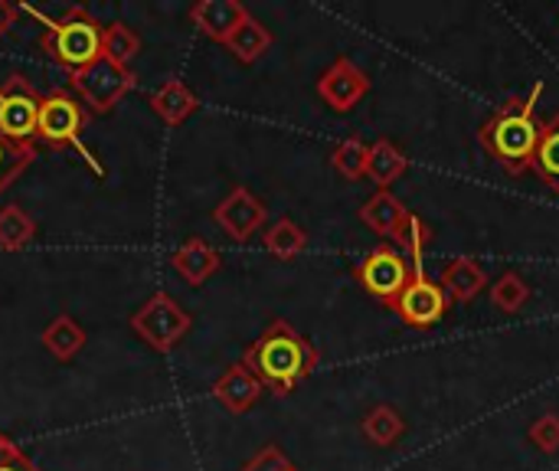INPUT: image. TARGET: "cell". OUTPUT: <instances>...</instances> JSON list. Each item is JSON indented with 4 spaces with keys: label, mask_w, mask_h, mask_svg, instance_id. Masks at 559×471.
<instances>
[{
    "label": "cell",
    "mask_w": 559,
    "mask_h": 471,
    "mask_svg": "<svg viewBox=\"0 0 559 471\" xmlns=\"http://www.w3.org/2000/svg\"><path fill=\"white\" fill-rule=\"evenodd\" d=\"M249 374L262 384V390L275 397H288L298 384H305L321 364L318 348L295 331L285 318H275L242 354Z\"/></svg>",
    "instance_id": "1"
},
{
    "label": "cell",
    "mask_w": 559,
    "mask_h": 471,
    "mask_svg": "<svg viewBox=\"0 0 559 471\" xmlns=\"http://www.w3.org/2000/svg\"><path fill=\"white\" fill-rule=\"evenodd\" d=\"M540 92H544V85L537 82L527 98L511 95L504 105H498V111L478 131L481 148L511 177L527 174L531 164H534V151H537V141H540V121H537V98H540Z\"/></svg>",
    "instance_id": "2"
},
{
    "label": "cell",
    "mask_w": 559,
    "mask_h": 471,
    "mask_svg": "<svg viewBox=\"0 0 559 471\" xmlns=\"http://www.w3.org/2000/svg\"><path fill=\"white\" fill-rule=\"evenodd\" d=\"M23 13H29V16H36L46 30L39 33V49L52 59V62H59L62 69H69V75L72 72H79V69H85V66H92L95 59H102V23L85 10V7H69L62 16H46V13H39L36 7H20Z\"/></svg>",
    "instance_id": "3"
},
{
    "label": "cell",
    "mask_w": 559,
    "mask_h": 471,
    "mask_svg": "<svg viewBox=\"0 0 559 471\" xmlns=\"http://www.w3.org/2000/svg\"><path fill=\"white\" fill-rule=\"evenodd\" d=\"M88 125V108L69 92V89H52L49 95H43V105H39V121H36V138L39 144L46 148H72L79 151V157L95 170V174H105V167L95 161V154L85 148L82 141V131Z\"/></svg>",
    "instance_id": "4"
},
{
    "label": "cell",
    "mask_w": 559,
    "mask_h": 471,
    "mask_svg": "<svg viewBox=\"0 0 559 471\" xmlns=\"http://www.w3.org/2000/svg\"><path fill=\"white\" fill-rule=\"evenodd\" d=\"M190 328H193L190 311H183L167 292H154L131 315V331L157 354H170L174 348H180L183 338L190 334Z\"/></svg>",
    "instance_id": "5"
},
{
    "label": "cell",
    "mask_w": 559,
    "mask_h": 471,
    "mask_svg": "<svg viewBox=\"0 0 559 471\" xmlns=\"http://www.w3.org/2000/svg\"><path fill=\"white\" fill-rule=\"evenodd\" d=\"M138 85L131 69H121L108 59H95L92 66L69 75V89L88 108V115H108L115 105Z\"/></svg>",
    "instance_id": "6"
},
{
    "label": "cell",
    "mask_w": 559,
    "mask_h": 471,
    "mask_svg": "<svg viewBox=\"0 0 559 471\" xmlns=\"http://www.w3.org/2000/svg\"><path fill=\"white\" fill-rule=\"evenodd\" d=\"M354 279L367 295H373L386 308H393V302L403 295V289L413 279V262L393 246H377L354 266Z\"/></svg>",
    "instance_id": "7"
},
{
    "label": "cell",
    "mask_w": 559,
    "mask_h": 471,
    "mask_svg": "<svg viewBox=\"0 0 559 471\" xmlns=\"http://www.w3.org/2000/svg\"><path fill=\"white\" fill-rule=\"evenodd\" d=\"M43 95L36 92L26 75L13 72L0 85V134L16 144H36V121H39Z\"/></svg>",
    "instance_id": "8"
},
{
    "label": "cell",
    "mask_w": 559,
    "mask_h": 471,
    "mask_svg": "<svg viewBox=\"0 0 559 471\" xmlns=\"http://www.w3.org/2000/svg\"><path fill=\"white\" fill-rule=\"evenodd\" d=\"M449 295L439 282H432L423 269V262H413V279L403 289V295L393 302V311L409 328H432L449 315Z\"/></svg>",
    "instance_id": "9"
},
{
    "label": "cell",
    "mask_w": 559,
    "mask_h": 471,
    "mask_svg": "<svg viewBox=\"0 0 559 471\" xmlns=\"http://www.w3.org/2000/svg\"><path fill=\"white\" fill-rule=\"evenodd\" d=\"M265 216H269L265 203L249 187H233L213 210V220L219 223V229L236 243L252 239L262 229Z\"/></svg>",
    "instance_id": "10"
},
{
    "label": "cell",
    "mask_w": 559,
    "mask_h": 471,
    "mask_svg": "<svg viewBox=\"0 0 559 471\" xmlns=\"http://www.w3.org/2000/svg\"><path fill=\"white\" fill-rule=\"evenodd\" d=\"M370 92V75L347 56H337L318 79V95L334 111H350L360 105V98Z\"/></svg>",
    "instance_id": "11"
},
{
    "label": "cell",
    "mask_w": 559,
    "mask_h": 471,
    "mask_svg": "<svg viewBox=\"0 0 559 471\" xmlns=\"http://www.w3.org/2000/svg\"><path fill=\"white\" fill-rule=\"evenodd\" d=\"M213 400L223 407V410H229L233 416H242V413H249L255 403H259V397H262V384L249 374V367L239 361V364H229L219 377H216V384H213Z\"/></svg>",
    "instance_id": "12"
},
{
    "label": "cell",
    "mask_w": 559,
    "mask_h": 471,
    "mask_svg": "<svg viewBox=\"0 0 559 471\" xmlns=\"http://www.w3.org/2000/svg\"><path fill=\"white\" fill-rule=\"evenodd\" d=\"M246 16H249V10H246L239 0H197V3L190 7V23H193L203 36H210V39H216V43H223V46H226V39L236 33V26H239Z\"/></svg>",
    "instance_id": "13"
},
{
    "label": "cell",
    "mask_w": 559,
    "mask_h": 471,
    "mask_svg": "<svg viewBox=\"0 0 559 471\" xmlns=\"http://www.w3.org/2000/svg\"><path fill=\"white\" fill-rule=\"evenodd\" d=\"M170 262H174V272L190 285V289H200L203 282H210L219 269H223V256H219V249H213L206 239H200V236H190L174 256H170Z\"/></svg>",
    "instance_id": "14"
},
{
    "label": "cell",
    "mask_w": 559,
    "mask_h": 471,
    "mask_svg": "<svg viewBox=\"0 0 559 471\" xmlns=\"http://www.w3.org/2000/svg\"><path fill=\"white\" fill-rule=\"evenodd\" d=\"M439 285L445 289L449 302H459V305H468L472 298H478L485 289H488V272L478 259L472 256H462V259H452L442 275H439Z\"/></svg>",
    "instance_id": "15"
},
{
    "label": "cell",
    "mask_w": 559,
    "mask_h": 471,
    "mask_svg": "<svg viewBox=\"0 0 559 471\" xmlns=\"http://www.w3.org/2000/svg\"><path fill=\"white\" fill-rule=\"evenodd\" d=\"M147 105H151V111H154L164 125L177 128V125H183V121L200 108V98H197V92H193L187 82H180V79H167L160 89H154V92H151Z\"/></svg>",
    "instance_id": "16"
},
{
    "label": "cell",
    "mask_w": 559,
    "mask_h": 471,
    "mask_svg": "<svg viewBox=\"0 0 559 471\" xmlns=\"http://www.w3.org/2000/svg\"><path fill=\"white\" fill-rule=\"evenodd\" d=\"M409 216V210L403 207L400 197H393L390 190H377L364 207H360V220L377 233V236H396L403 220Z\"/></svg>",
    "instance_id": "17"
},
{
    "label": "cell",
    "mask_w": 559,
    "mask_h": 471,
    "mask_svg": "<svg viewBox=\"0 0 559 471\" xmlns=\"http://www.w3.org/2000/svg\"><path fill=\"white\" fill-rule=\"evenodd\" d=\"M409 167V157L390 141L380 138L377 144H370V157H367V177L377 184V190H386L390 184H396Z\"/></svg>",
    "instance_id": "18"
},
{
    "label": "cell",
    "mask_w": 559,
    "mask_h": 471,
    "mask_svg": "<svg viewBox=\"0 0 559 471\" xmlns=\"http://www.w3.org/2000/svg\"><path fill=\"white\" fill-rule=\"evenodd\" d=\"M531 170H537V177L559 193V111H554L547 121H540V141H537Z\"/></svg>",
    "instance_id": "19"
},
{
    "label": "cell",
    "mask_w": 559,
    "mask_h": 471,
    "mask_svg": "<svg viewBox=\"0 0 559 471\" xmlns=\"http://www.w3.org/2000/svg\"><path fill=\"white\" fill-rule=\"evenodd\" d=\"M269 46H272V33H269V26H262L252 13L236 26V33L226 39V49L239 59V62H255V59H262L265 52H269Z\"/></svg>",
    "instance_id": "20"
},
{
    "label": "cell",
    "mask_w": 559,
    "mask_h": 471,
    "mask_svg": "<svg viewBox=\"0 0 559 471\" xmlns=\"http://www.w3.org/2000/svg\"><path fill=\"white\" fill-rule=\"evenodd\" d=\"M88 334L82 325H75L69 315H59L56 321L46 325L43 331V348L56 357V361H72L82 348H85Z\"/></svg>",
    "instance_id": "21"
},
{
    "label": "cell",
    "mask_w": 559,
    "mask_h": 471,
    "mask_svg": "<svg viewBox=\"0 0 559 471\" xmlns=\"http://www.w3.org/2000/svg\"><path fill=\"white\" fill-rule=\"evenodd\" d=\"M262 246H265L275 259L292 262V259H298V256L308 249V233H305L295 220L282 216V220H275V223L262 233Z\"/></svg>",
    "instance_id": "22"
},
{
    "label": "cell",
    "mask_w": 559,
    "mask_h": 471,
    "mask_svg": "<svg viewBox=\"0 0 559 471\" xmlns=\"http://www.w3.org/2000/svg\"><path fill=\"white\" fill-rule=\"evenodd\" d=\"M360 433H364L367 443H373V446H380V449H390V446H396L400 436L406 433V420H403L393 407L380 403V407H373V410L360 420Z\"/></svg>",
    "instance_id": "23"
},
{
    "label": "cell",
    "mask_w": 559,
    "mask_h": 471,
    "mask_svg": "<svg viewBox=\"0 0 559 471\" xmlns=\"http://www.w3.org/2000/svg\"><path fill=\"white\" fill-rule=\"evenodd\" d=\"M33 239H36V220L16 203L0 207V249L3 252H20Z\"/></svg>",
    "instance_id": "24"
},
{
    "label": "cell",
    "mask_w": 559,
    "mask_h": 471,
    "mask_svg": "<svg viewBox=\"0 0 559 471\" xmlns=\"http://www.w3.org/2000/svg\"><path fill=\"white\" fill-rule=\"evenodd\" d=\"M138 52H141V36L128 23H108L102 30V59L128 69Z\"/></svg>",
    "instance_id": "25"
},
{
    "label": "cell",
    "mask_w": 559,
    "mask_h": 471,
    "mask_svg": "<svg viewBox=\"0 0 559 471\" xmlns=\"http://www.w3.org/2000/svg\"><path fill=\"white\" fill-rule=\"evenodd\" d=\"M36 161V144H16L0 134V193L13 187V180Z\"/></svg>",
    "instance_id": "26"
},
{
    "label": "cell",
    "mask_w": 559,
    "mask_h": 471,
    "mask_svg": "<svg viewBox=\"0 0 559 471\" xmlns=\"http://www.w3.org/2000/svg\"><path fill=\"white\" fill-rule=\"evenodd\" d=\"M527 298H531V285L524 282V275L521 272H504L495 285H491V305L498 308V311H504V315H514V311H521L524 305H527Z\"/></svg>",
    "instance_id": "27"
},
{
    "label": "cell",
    "mask_w": 559,
    "mask_h": 471,
    "mask_svg": "<svg viewBox=\"0 0 559 471\" xmlns=\"http://www.w3.org/2000/svg\"><path fill=\"white\" fill-rule=\"evenodd\" d=\"M367 157H370V148L360 141V138H347L334 148L331 154V164L341 177L347 180H360L367 174Z\"/></svg>",
    "instance_id": "28"
},
{
    "label": "cell",
    "mask_w": 559,
    "mask_h": 471,
    "mask_svg": "<svg viewBox=\"0 0 559 471\" xmlns=\"http://www.w3.org/2000/svg\"><path fill=\"white\" fill-rule=\"evenodd\" d=\"M432 226L423 220V216H416V213H409L406 220H403V226H400V233L393 236L403 249H406V256H409V262H423V256H426V249L432 246Z\"/></svg>",
    "instance_id": "29"
},
{
    "label": "cell",
    "mask_w": 559,
    "mask_h": 471,
    "mask_svg": "<svg viewBox=\"0 0 559 471\" xmlns=\"http://www.w3.org/2000/svg\"><path fill=\"white\" fill-rule=\"evenodd\" d=\"M527 436H531V443L540 449V452H547V456H554L559 452V416L557 413H544L531 429H527Z\"/></svg>",
    "instance_id": "30"
},
{
    "label": "cell",
    "mask_w": 559,
    "mask_h": 471,
    "mask_svg": "<svg viewBox=\"0 0 559 471\" xmlns=\"http://www.w3.org/2000/svg\"><path fill=\"white\" fill-rule=\"evenodd\" d=\"M242 471H298L295 469V462L278 449V446H262Z\"/></svg>",
    "instance_id": "31"
},
{
    "label": "cell",
    "mask_w": 559,
    "mask_h": 471,
    "mask_svg": "<svg viewBox=\"0 0 559 471\" xmlns=\"http://www.w3.org/2000/svg\"><path fill=\"white\" fill-rule=\"evenodd\" d=\"M0 471H43L33 459H26V452L0 433Z\"/></svg>",
    "instance_id": "32"
},
{
    "label": "cell",
    "mask_w": 559,
    "mask_h": 471,
    "mask_svg": "<svg viewBox=\"0 0 559 471\" xmlns=\"http://www.w3.org/2000/svg\"><path fill=\"white\" fill-rule=\"evenodd\" d=\"M16 16H20V7L10 3V0H0V36H7L13 30Z\"/></svg>",
    "instance_id": "33"
}]
</instances>
